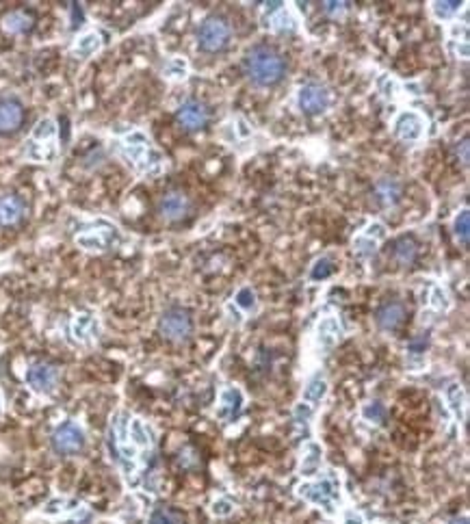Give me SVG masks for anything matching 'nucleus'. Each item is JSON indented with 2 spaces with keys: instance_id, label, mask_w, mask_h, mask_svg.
Masks as SVG:
<instances>
[{
  "instance_id": "1",
  "label": "nucleus",
  "mask_w": 470,
  "mask_h": 524,
  "mask_svg": "<svg viewBox=\"0 0 470 524\" xmlns=\"http://www.w3.org/2000/svg\"><path fill=\"white\" fill-rule=\"evenodd\" d=\"M243 66L249 80L260 87L276 85L284 74V59L269 46H254L245 55Z\"/></svg>"
},
{
  "instance_id": "2",
  "label": "nucleus",
  "mask_w": 470,
  "mask_h": 524,
  "mask_svg": "<svg viewBox=\"0 0 470 524\" xmlns=\"http://www.w3.org/2000/svg\"><path fill=\"white\" fill-rule=\"evenodd\" d=\"M297 494L301 498H306L308 503L321 507L328 515H332L336 509V503H340V496H343L340 494V479L336 473L330 470V473H325L321 477V481H317V483H301L297 488Z\"/></svg>"
},
{
  "instance_id": "3",
  "label": "nucleus",
  "mask_w": 470,
  "mask_h": 524,
  "mask_svg": "<svg viewBox=\"0 0 470 524\" xmlns=\"http://www.w3.org/2000/svg\"><path fill=\"white\" fill-rule=\"evenodd\" d=\"M230 41V26L224 18H206L197 28V46L204 52H219Z\"/></svg>"
},
{
  "instance_id": "4",
  "label": "nucleus",
  "mask_w": 470,
  "mask_h": 524,
  "mask_svg": "<svg viewBox=\"0 0 470 524\" xmlns=\"http://www.w3.org/2000/svg\"><path fill=\"white\" fill-rule=\"evenodd\" d=\"M159 330L161 334L167 338V340H174V342H182L191 336L193 332V321H191V314L182 308H169L161 314V321H159Z\"/></svg>"
},
{
  "instance_id": "5",
  "label": "nucleus",
  "mask_w": 470,
  "mask_h": 524,
  "mask_svg": "<svg viewBox=\"0 0 470 524\" xmlns=\"http://www.w3.org/2000/svg\"><path fill=\"white\" fill-rule=\"evenodd\" d=\"M85 429L74 423V421H66L61 423L55 434H52V446H55L57 453L61 455H74L78 451H83L85 446Z\"/></svg>"
},
{
  "instance_id": "6",
  "label": "nucleus",
  "mask_w": 470,
  "mask_h": 524,
  "mask_svg": "<svg viewBox=\"0 0 470 524\" xmlns=\"http://www.w3.org/2000/svg\"><path fill=\"white\" fill-rule=\"evenodd\" d=\"M297 104L306 115H321L330 107V91L317 83L303 85L297 93Z\"/></svg>"
},
{
  "instance_id": "7",
  "label": "nucleus",
  "mask_w": 470,
  "mask_h": 524,
  "mask_svg": "<svg viewBox=\"0 0 470 524\" xmlns=\"http://www.w3.org/2000/svg\"><path fill=\"white\" fill-rule=\"evenodd\" d=\"M26 382L37 394H50L59 384V369L46 362H35L28 366Z\"/></svg>"
},
{
  "instance_id": "8",
  "label": "nucleus",
  "mask_w": 470,
  "mask_h": 524,
  "mask_svg": "<svg viewBox=\"0 0 470 524\" xmlns=\"http://www.w3.org/2000/svg\"><path fill=\"white\" fill-rule=\"evenodd\" d=\"M423 132H425V122L414 111H403L395 122V135L403 141H419Z\"/></svg>"
},
{
  "instance_id": "9",
  "label": "nucleus",
  "mask_w": 470,
  "mask_h": 524,
  "mask_svg": "<svg viewBox=\"0 0 470 524\" xmlns=\"http://www.w3.org/2000/svg\"><path fill=\"white\" fill-rule=\"evenodd\" d=\"M176 120L187 130H202L208 124V111L202 102H184L176 113Z\"/></svg>"
},
{
  "instance_id": "10",
  "label": "nucleus",
  "mask_w": 470,
  "mask_h": 524,
  "mask_svg": "<svg viewBox=\"0 0 470 524\" xmlns=\"http://www.w3.org/2000/svg\"><path fill=\"white\" fill-rule=\"evenodd\" d=\"M24 120V109L16 98L0 100V132H14Z\"/></svg>"
},
{
  "instance_id": "11",
  "label": "nucleus",
  "mask_w": 470,
  "mask_h": 524,
  "mask_svg": "<svg viewBox=\"0 0 470 524\" xmlns=\"http://www.w3.org/2000/svg\"><path fill=\"white\" fill-rule=\"evenodd\" d=\"M189 213V197L180 191H172L161 199V215L169 221H178Z\"/></svg>"
},
{
  "instance_id": "12",
  "label": "nucleus",
  "mask_w": 470,
  "mask_h": 524,
  "mask_svg": "<svg viewBox=\"0 0 470 524\" xmlns=\"http://www.w3.org/2000/svg\"><path fill=\"white\" fill-rule=\"evenodd\" d=\"M100 325L93 314H78L72 321V334L78 342H93L98 338Z\"/></svg>"
},
{
  "instance_id": "13",
  "label": "nucleus",
  "mask_w": 470,
  "mask_h": 524,
  "mask_svg": "<svg viewBox=\"0 0 470 524\" xmlns=\"http://www.w3.org/2000/svg\"><path fill=\"white\" fill-rule=\"evenodd\" d=\"M24 215V204L16 195L0 197V226H14Z\"/></svg>"
},
{
  "instance_id": "14",
  "label": "nucleus",
  "mask_w": 470,
  "mask_h": 524,
  "mask_svg": "<svg viewBox=\"0 0 470 524\" xmlns=\"http://www.w3.org/2000/svg\"><path fill=\"white\" fill-rule=\"evenodd\" d=\"M243 403H245L243 392H241L239 388H232V386H230V388H226V390L221 392V407H219L217 416H219V418H234V416L241 412Z\"/></svg>"
},
{
  "instance_id": "15",
  "label": "nucleus",
  "mask_w": 470,
  "mask_h": 524,
  "mask_svg": "<svg viewBox=\"0 0 470 524\" xmlns=\"http://www.w3.org/2000/svg\"><path fill=\"white\" fill-rule=\"evenodd\" d=\"M403 319H405V310H403L401 303H388V305H384V308L377 312V323H380V328L386 330V332L397 330V328L403 323Z\"/></svg>"
},
{
  "instance_id": "16",
  "label": "nucleus",
  "mask_w": 470,
  "mask_h": 524,
  "mask_svg": "<svg viewBox=\"0 0 470 524\" xmlns=\"http://www.w3.org/2000/svg\"><path fill=\"white\" fill-rule=\"evenodd\" d=\"M321 461H323V451H321V446L319 444H315V442H308L306 444V449H303V459H301V475L303 477H310V475H315L317 470L321 468Z\"/></svg>"
},
{
  "instance_id": "17",
  "label": "nucleus",
  "mask_w": 470,
  "mask_h": 524,
  "mask_svg": "<svg viewBox=\"0 0 470 524\" xmlns=\"http://www.w3.org/2000/svg\"><path fill=\"white\" fill-rule=\"evenodd\" d=\"M128 436L135 446L139 449H150L154 444V431L141 421V418H132L128 423Z\"/></svg>"
},
{
  "instance_id": "18",
  "label": "nucleus",
  "mask_w": 470,
  "mask_h": 524,
  "mask_svg": "<svg viewBox=\"0 0 470 524\" xmlns=\"http://www.w3.org/2000/svg\"><path fill=\"white\" fill-rule=\"evenodd\" d=\"M399 195H401V187H399V182L397 180H392V178H382L377 184H375V197H377V201L382 204V206H395L397 204V199H399Z\"/></svg>"
},
{
  "instance_id": "19",
  "label": "nucleus",
  "mask_w": 470,
  "mask_h": 524,
  "mask_svg": "<svg viewBox=\"0 0 470 524\" xmlns=\"http://www.w3.org/2000/svg\"><path fill=\"white\" fill-rule=\"evenodd\" d=\"M317 334H319V342H321L323 347H332L334 342L340 340V336H343V325H340L338 319L328 317V319H323V321L319 323Z\"/></svg>"
},
{
  "instance_id": "20",
  "label": "nucleus",
  "mask_w": 470,
  "mask_h": 524,
  "mask_svg": "<svg viewBox=\"0 0 470 524\" xmlns=\"http://www.w3.org/2000/svg\"><path fill=\"white\" fill-rule=\"evenodd\" d=\"M100 46H102V41H100V35L98 33H85L74 43V55L80 57V59H89V57H93L95 52L100 50Z\"/></svg>"
},
{
  "instance_id": "21",
  "label": "nucleus",
  "mask_w": 470,
  "mask_h": 524,
  "mask_svg": "<svg viewBox=\"0 0 470 524\" xmlns=\"http://www.w3.org/2000/svg\"><path fill=\"white\" fill-rule=\"evenodd\" d=\"M395 258H397L399 265H403V267L412 265L414 258H416V243L412 239H407V236L399 239L395 243Z\"/></svg>"
},
{
  "instance_id": "22",
  "label": "nucleus",
  "mask_w": 470,
  "mask_h": 524,
  "mask_svg": "<svg viewBox=\"0 0 470 524\" xmlns=\"http://www.w3.org/2000/svg\"><path fill=\"white\" fill-rule=\"evenodd\" d=\"M325 394H328V382L323 377L310 379L308 386L303 388V401L306 403H321V399H325Z\"/></svg>"
},
{
  "instance_id": "23",
  "label": "nucleus",
  "mask_w": 470,
  "mask_h": 524,
  "mask_svg": "<svg viewBox=\"0 0 470 524\" xmlns=\"http://www.w3.org/2000/svg\"><path fill=\"white\" fill-rule=\"evenodd\" d=\"M31 24H33V20L22 11H14V14L5 16V20H3V26L9 33H24L31 28Z\"/></svg>"
},
{
  "instance_id": "24",
  "label": "nucleus",
  "mask_w": 470,
  "mask_h": 524,
  "mask_svg": "<svg viewBox=\"0 0 470 524\" xmlns=\"http://www.w3.org/2000/svg\"><path fill=\"white\" fill-rule=\"evenodd\" d=\"M80 505L76 501H70V498H55L50 501L46 507H43V513L46 515H61V513H74Z\"/></svg>"
},
{
  "instance_id": "25",
  "label": "nucleus",
  "mask_w": 470,
  "mask_h": 524,
  "mask_svg": "<svg viewBox=\"0 0 470 524\" xmlns=\"http://www.w3.org/2000/svg\"><path fill=\"white\" fill-rule=\"evenodd\" d=\"M362 416L373 425H382L386 421V407L382 405V401H369L362 407Z\"/></svg>"
},
{
  "instance_id": "26",
  "label": "nucleus",
  "mask_w": 470,
  "mask_h": 524,
  "mask_svg": "<svg viewBox=\"0 0 470 524\" xmlns=\"http://www.w3.org/2000/svg\"><path fill=\"white\" fill-rule=\"evenodd\" d=\"M453 230H455V236L461 245H468V232H470V215H468V208H461L455 217V224H453Z\"/></svg>"
},
{
  "instance_id": "27",
  "label": "nucleus",
  "mask_w": 470,
  "mask_h": 524,
  "mask_svg": "<svg viewBox=\"0 0 470 524\" xmlns=\"http://www.w3.org/2000/svg\"><path fill=\"white\" fill-rule=\"evenodd\" d=\"M147 524H182V518H180V513H176L174 509L159 507V509H154V511H152Z\"/></svg>"
},
{
  "instance_id": "28",
  "label": "nucleus",
  "mask_w": 470,
  "mask_h": 524,
  "mask_svg": "<svg viewBox=\"0 0 470 524\" xmlns=\"http://www.w3.org/2000/svg\"><path fill=\"white\" fill-rule=\"evenodd\" d=\"M446 401H449L451 409L455 412V416H461V414H464V403H466V399H464V390H461L459 384H451V386L446 388Z\"/></svg>"
},
{
  "instance_id": "29",
  "label": "nucleus",
  "mask_w": 470,
  "mask_h": 524,
  "mask_svg": "<svg viewBox=\"0 0 470 524\" xmlns=\"http://www.w3.org/2000/svg\"><path fill=\"white\" fill-rule=\"evenodd\" d=\"M332 273H334L332 262H330L328 258H319V260L315 262V265H312V269H310V280H315V282L328 280Z\"/></svg>"
},
{
  "instance_id": "30",
  "label": "nucleus",
  "mask_w": 470,
  "mask_h": 524,
  "mask_svg": "<svg viewBox=\"0 0 470 524\" xmlns=\"http://www.w3.org/2000/svg\"><path fill=\"white\" fill-rule=\"evenodd\" d=\"M57 135V124L52 122V120H41L37 126H35V130H33V139L35 141H50L52 137Z\"/></svg>"
},
{
  "instance_id": "31",
  "label": "nucleus",
  "mask_w": 470,
  "mask_h": 524,
  "mask_svg": "<svg viewBox=\"0 0 470 524\" xmlns=\"http://www.w3.org/2000/svg\"><path fill=\"white\" fill-rule=\"evenodd\" d=\"M76 243H78L83 249H87V251H100V249H104V239H102L100 234H95V232L80 234V236L76 239Z\"/></svg>"
},
{
  "instance_id": "32",
  "label": "nucleus",
  "mask_w": 470,
  "mask_h": 524,
  "mask_svg": "<svg viewBox=\"0 0 470 524\" xmlns=\"http://www.w3.org/2000/svg\"><path fill=\"white\" fill-rule=\"evenodd\" d=\"M234 303H236L239 308H243V310H254V308H256V293H254L249 286H243V288L236 293Z\"/></svg>"
},
{
  "instance_id": "33",
  "label": "nucleus",
  "mask_w": 470,
  "mask_h": 524,
  "mask_svg": "<svg viewBox=\"0 0 470 524\" xmlns=\"http://www.w3.org/2000/svg\"><path fill=\"white\" fill-rule=\"evenodd\" d=\"M310 418H312V407L308 403H299L297 409H295V423H297V427L303 429V431H308Z\"/></svg>"
},
{
  "instance_id": "34",
  "label": "nucleus",
  "mask_w": 470,
  "mask_h": 524,
  "mask_svg": "<svg viewBox=\"0 0 470 524\" xmlns=\"http://www.w3.org/2000/svg\"><path fill=\"white\" fill-rule=\"evenodd\" d=\"M459 7L461 5L457 3V0H453V3H434V14L440 20H449L451 16H455L459 11Z\"/></svg>"
},
{
  "instance_id": "35",
  "label": "nucleus",
  "mask_w": 470,
  "mask_h": 524,
  "mask_svg": "<svg viewBox=\"0 0 470 524\" xmlns=\"http://www.w3.org/2000/svg\"><path fill=\"white\" fill-rule=\"evenodd\" d=\"M273 28L276 31H280V33H286V31H295L297 28V20L291 16V14H286V11H280V16L273 20Z\"/></svg>"
},
{
  "instance_id": "36",
  "label": "nucleus",
  "mask_w": 470,
  "mask_h": 524,
  "mask_svg": "<svg viewBox=\"0 0 470 524\" xmlns=\"http://www.w3.org/2000/svg\"><path fill=\"white\" fill-rule=\"evenodd\" d=\"M232 511H234V505H232V501H228V498H217V501L211 505V513L217 515V518H228Z\"/></svg>"
},
{
  "instance_id": "37",
  "label": "nucleus",
  "mask_w": 470,
  "mask_h": 524,
  "mask_svg": "<svg viewBox=\"0 0 470 524\" xmlns=\"http://www.w3.org/2000/svg\"><path fill=\"white\" fill-rule=\"evenodd\" d=\"M165 74L169 76V78H184L187 76V63L182 61V59H172L169 63H167V68H165Z\"/></svg>"
},
{
  "instance_id": "38",
  "label": "nucleus",
  "mask_w": 470,
  "mask_h": 524,
  "mask_svg": "<svg viewBox=\"0 0 470 524\" xmlns=\"http://www.w3.org/2000/svg\"><path fill=\"white\" fill-rule=\"evenodd\" d=\"M432 305L436 308V310H449V295H446V290L444 288H440V286H436L434 290H432Z\"/></svg>"
},
{
  "instance_id": "39",
  "label": "nucleus",
  "mask_w": 470,
  "mask_h": 524,
  "mask_svg": "<svg viewBox=\"0 0 470 524\" xmlns=\"http://www.w3.org/2000/svg\"><path fill=\"white\" fill-rule=\"evenodd\" d=\"M427 345H429V340H427L425 336H419V338H414V340L407 345V351L414 353V355H421V353H425Z\"/></svg>"
},
{
  "instance_id": "40",
  "label": "nucleus",
  "mask_w": 470,
  "mask_h": 524,
  "mask_svg": "<svg viewBox=\"0 0 470 524\" xmlns=\"http://www.w3.org/2000/svg\"><path fill=\"white\" fill-rule=\"evenodd\" d=\"M364 236H367V239H373V241H380V239L386 236V228H384L382 224H371V226L367 228V232H364Z\"/></svg>"
},
{
  "instance_id": "41",
  "label": "nucleus",
  "mask_w": 470,
  "mask_h": 524,
  "mask_svg": "<svg viewBox=\"0 0 470 524\" xmlns=\"http://www.w3.org/2000/svg\"><path fill=\"white\" fill-rule=\"evenodd\" d=\"M345 9H347V3H325V14L328 16H340V14H345Z\"/></svg>"
},
{
  "instance_id": "42",
  "label": "nucleus",
  "mask_w": 470,
  "mask_h": 524,
  "mask_svg": "<svg viewBox=\"0 0 470 524\" xmlns=\"http://www.w3.org/2000/svg\"><path fill=\"white\" fill-rule=\"evenodd\" d=\"M345 524H364V520H362V515H360V513H355V511H347V513H345Z\"/></svg>"
},
{
  "instance_id": "43",
  "label": "nucleus",
  "mask_w": 470,
  "mask_h": 524,
  "mask_svg": "<svg viewBox=\"0 0 470 524\" xmlns=\"http://www.w3.org/2000/svg\"><path fill=\"white\" fill-rule=\"evenodd\" d=\"M382 91H384L386 98H392V95H395V93H392V91H395V83H392V80L388 83V78H382Z\"/></svg>"
},
{
  "instance_id": "44",
  "label": "nucleus",
  "mask_w": 470,
  "mask_h": 524,
  "mask_svg": "<svg viewBox=\"0 0 470 524\" xmlns=\"http://www.w3.org/2000/svg\"><path fill=\"white\" fill-rule=\"evenodd\" d=\"M461 161H464V165H468V139L461 141Z\"/></svg>"
},
{
  "instance_id": "45",
  "label": "nucleus",
  "mask_w": 470,
  "mask_h": 524,
  "mask_svg": "<svg viewBox=\"0 0 470 524\" xmlns=\"http://www.w3.org/2000/svg\"><path fill=\"white\" fill-rule=\"evenodd\" d=\"M449 524H468V518H466V515H461V518H453Z\"/></svg>"
},
{
  "instance_id": "46",
  "label": "nucleus",
  "mask_w": 470,
  "mask_h": 524,
  "mask_svg": "<svg viewBox=\"0 0 470 524\" xmlns=\"http://www.w3.org/2000/svg\"><path fill=\"white\" fill-rule=\"evenodd\" d=\"M239 124H241V135H243V137H247V135H249V130H247V126H245V122L241 120Z\"/></svg>"
}]
</instances>
